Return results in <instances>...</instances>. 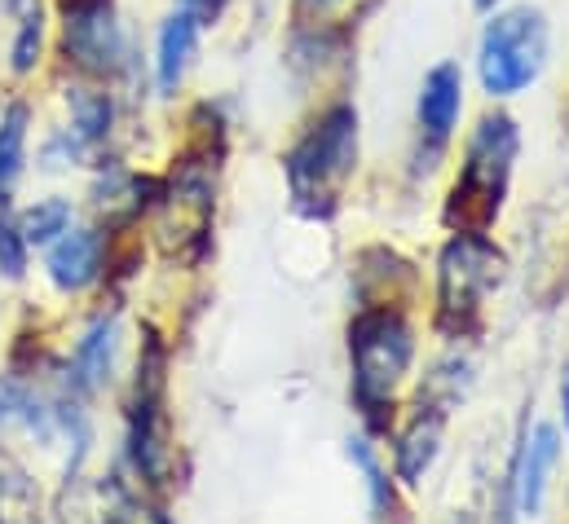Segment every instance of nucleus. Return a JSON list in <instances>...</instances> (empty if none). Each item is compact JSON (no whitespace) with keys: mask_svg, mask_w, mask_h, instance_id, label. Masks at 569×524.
Returning <instances> with one entry per match:
<instances>
[{"mask_svg":"<svg viewBox=\"0 0 569 524\" xmlns=\"http://www.w3.org/2000/svg\"><path fill=\"white\" fill-rule=\"evenodd\" d=\"M358 107L331 102L283 154V177L291 208L309 221H331L340 212L345 185L358 168Z\"/></svg>","mask_w":569,"mask_h":524,"instance_id":"obj_1","label":"nucleus"},{"mask_svg":"<svg viewBox=\"0 0 569 524\" xmlns=\"http://www.w3.org/2000/svg\"><path fill=\"white\" fill-rule=\"evenodd\" d=\"M561 419H566V432H569V362L561 366Z\"/></svg>","mask_w":569,"mask_h":524,"instance_id":"obj_23","label":"nucleus"},{"mask_svg":"<svg viewBox=\"0 0 569 524\" xmlns=\"http://www.w3.org/2000/svg\"><path fill=\"white\" fill-rule=\"evenodd\" d=\"M508 278V256L486 234H450L437 256V331L463 340L477 331L490 291Z\"/></svg>","mask_w":569,"mask_h":524,"instance_id":"obj_4","label":"nucleus"},{"mask_svg":"<svg viewBox=\"0 0 569 524\" xmlns=\"http://www.w3.org/2000/svg\"><path fill=\"white\" fill-rule=\"evenodd\" d=\"M459 111H463V71H459V62H437L416 98L420 137L432 141V150H441L450 141V132L459 129Z\"/></svg>","mask_w":569,"mask_h":524,"instance_id":"obj_11","label":"nucleus"},{"mask_svg":"<svg viewBox=\"0 0 569 524\" xmlns=\"http://www.w3.org/2000/svg\"><path fill=\"white\" fill-rule=\"evenodd\" d=\"M71 230V203L67 199H40L36 208H27L18 216V234L27 248H40V243H53Z\"/></svg>","mask_w":569,"mask_h":524,"instance_id":"obj_19","label":"nucleus"},{"mask_svg":"<svg viewBox=\"0 0 569 524\" xmlns=\"http://www.w3.org/2000/svg\"><path fill=\"white\" fill-rule=\"evenodd\" d=\"M18 13V31H13V49H9V67L13 75H31L44 49V9L40 0H13Z\"/></svg>","mask_w":569,"mask_h":524,"instance_id":"obj_17","label":"nucleus"},{"mask_svg":"<svg viewBox=\"0 0 569 524\" xmlns=\"http://www.w3.org/2000/svg\"><path fill=\"white\" fill-rule=\"evenodd\" d=\"M0 269L9 278H22V269H27V243L18 234V221H9V212H4V194H0Z\"/></svg>","mask_w":569,"mask_h":524,"instance_id":"obj_20","label":"nucleus"},{"mask_svg":"<svg viewBox=\"0 0 569 524\" xmlns=\"http://www.w3.org/2000/svg\"><path fill=\"white\" fill-rule=\"evenodd\" d=\"M62 49L84 75H116L129 62V40L116 0H89L62 9Z\"/></svg>","mask_w":569,"mask_h":524,"instance_id":"obj_7","label":"nucleus"},{"mask_svg":"<svg viewBox=\"0 0 569 524\" xmlns=\"http://www.w3.org/2000/svg\"><path fill=\"white\" fill-rule=\"evenodd\" d=\"M349 458H353V463L362 467V476H367L376 521H398V516H402V503H398V490H393L389 472L380 467V458H376L371 441H367V436H349Z\"/></svg>","mask_w":569,"mask_h":524,"instance_id":"obj_16","label":"nucleus"},{"mask_svg":"<svg viewBox=\"0 0 569 524\" xmlns=\"http://www.w3.org/2000/svg\"><path fill=\"white\" fill-rule=\"evenodd\" d=\"M495 4H499V0H472L477 13H495Z\"/></svg>","mask_w":569,"mask_h":524,"instance_id":"obj_24","label":"nucleus"},{"mask_svg":"<svg viewBox=\"0 0 569 524\" xmlns=\"http://www.w3.org/2000/svg\"><path fill=\"white\" fill-rule=\"evenodd\" d=\"M102 273V234L98 230H67L62 239H53L49 252V278L62 291H84L89 282H98Z\"/></svg>","mask_w":569,"mask_h":524,"instance_id":"obj_12","label":"nucleus"},{"mask_svg":"<svg viewBox=\"0 0 569 524\" xmlns=\"http://www.w3.org/2000/svg\"><path fill=\"white\" fill-rule=\"evenodd\" d=\"M27 129H31L27 102H9V107L0 111V194L22 177V163H27Z\"/></svg>","mask_w":569,"mask_h":524,"instance_id":"obj_15","label":"nucleus"},{"mask_svg":"<svg viewBox=\"0 0 569 524\" xmlns=\"http://www.w3.org/2000/svg\"><path fill=\"white\" fill-rule=\"evenodd\" d=\"M561 458V427L557 423H539L535 432H526L517 441L512 454V490H517V512L521 516H539L543 498H548V481L552 467Z\"/></svg>","mask_w":569,"mask_h":524,"instance_id":"obj_9","label":"nucleus"},{"mask_svg":"<svg viewBox=\"0 0 569 524\" xmlns=\"http://www.w3.org/2000/svg\"><path fill=\"white\" fill-rule=\"evenodd\" d=\"M194 44H199V18L190 9L168 13L163 27H159V49H154V84H159V93H177V84L190 71Z\"/></svg>","mask_w":569,"mask_h":524,"instance_id":"obj_13","label":"nucleus"},{"mask_svg":"<svg viewBox=\"0 0 569 524\" xmlns=\"http://www.w3.org/2000/svg\"><path fill=\"white\" fill-rule=\"evenodd\" d=\"M345 0H291V18L296 27H313V22H327Z\"/></svg>","mask_w":569,"mask_h":524,"instance_id":"obj_21","label":"nucleus"},{"mask_svg":"<svg viewBox=\"0 0 569 524\" xmlns=\"http://www.w3.org/2000/svg\"><path fill=\"white\" fill-rule=\"evenodd\" d=\"M548 13L535 4L503 9L486 22L481 44H477V80L490 98H517L526 93L543 67H548Z\"/></svg>","mask_w":569,"mask_h":524,"instance_id":"obj_5","label":"nucleus"},{"mask_svg":"<svg viewBox=\"0 0 569 524\" xmlns=\"http://www.w3.org/2000/svg\"><path fill=\"white\" fill-rule=\"evenodd\" d=\"M212 230V177L203 163H186L159 194V234L177 252H203Z\"/></svg>","mask_w":569,"mask_h":524,"instance_id":"obj_8","label":"nucleus"},{"mask_svg":"<svg viewBox=\"0 0 569 524\" xmlns=\"http://www.w3.org/2000/svg\"><path fill=\"white\" fill-rule=\"evenodd\" d=\"M446 419H450V405L446 401H432V396L416 401L407 427L398 432V450H393V472H398L402 485H420L428 476V467L437 463Z\"/></svg>","mask_w":569,"mask_h":524,"instance_id":"obj_10","label":"nucleus"},{"mask_svg":"<svg viewBox=\"0 0 569 524\" xmlns=\"http://www.w3.org/2000/svg\"><path fill=\"white\" fill-rule=\"evenodd\" d=\"M517 150H521V129L503 111L486 115L472 129L459 177H455V185L446 194V208H441V221H446L450 234H490V225L503 212L508 185H512Z\"/></svg>","mask_w":569,"mask_h":524,"instance_id":"obj_3","label":"nucleus"},{"mask_svg":"<svg viewBox=\"0 0 569 524\" xmlns=\"http://www.w3.org/2000/svg\"><path fill=\"white\" fill-rule=\"evenodd\" d=\"M67 107H71V132H76L84 145L107 141L111 120H116V107H111V98H107V93H93V89H71Z\"/></svg>","mask_w":569,"mask_h":524,"instance_id":"obj_18","label":"nucleus"},{"mask_svg":"<svg viewBox=\"0 0 569 524\" xmlns=\"http://www.w3.org/2000/svg\"><path fill=\"white\" fill-rule=\"evenodd\" d=\"M181 9H190V13L199 18V27H208V22H217V18H221L226 0H181Z\"/></svg>","mask_w":569,"mask_h":524,"instance_id":"obj_22","label":"nucleus"},{"mask_svg":"<svg viewBox=\"0 0 569 524\" xmlns=\"http://www.w3.org/2000/svg\"><path fill=\"white\" fill-rule=\"evenodd\" d=\"M133 463L150 485H168L172 467V436H168V410H163V349L154 335H146V353L138 362V393H133Z\"/></svg>","mask_w":569,"mask_h":524,"instance_id":"obj_6","label":"nucleus"},{"mask_svg":"<svg viewBox=\"0 0 569 524\" xmlns=\"http://www.w3.org/2000/svg\"><path fill=\"white\" fill-rule=\"evenodd\" d=\"M111 357H116V318L93 322V331L76 344L71 357V389L76 393H98L111 375Z\"/></svg>","mask_w":569,"mask_h":524,"instance_id":"obj_14","label":"nucleus"},{"mask_svg":"<svg viewBox=\"0 0 569 524\" xmlns=\"http://www.w3.org/2000/svg\"><path fill=\"white\" fill-rule=\"evenodd\" d=\"M416 362V331L389 304H362L349 322V366L353 401L371 432H389L393 396Z\"/></svg>","mask_w":569,"mask_h":524,"instance_id":"obj_2","label":"nucleus"}]
</instances>
